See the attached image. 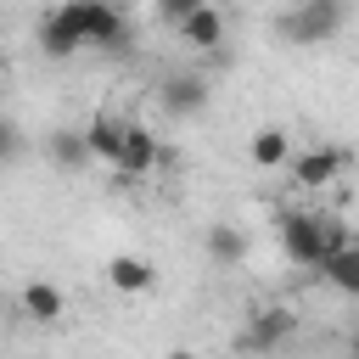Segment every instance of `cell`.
I'll return each mask as SVG.
<instances>
[{"mask_svg": "<svg viewBox=\"0 0 359 359\" xmlns=\"http://www.w3.org/2000/svg\"><path fill=\"white\" fill-rule=\"evenodd\" d=\"M157 163H163L157 135H151L146 123H129V135H123V157H118V174H123V180H146Z\"/></svg>", "mask_w": 359, "mask_h": 359, "instance_id": "5", "label": "cell"}, {"mask_svg": "<svg viewBox=\"0 0 359 359\" xmlns=\"http://www.w3.org/2000/svg\"><path fill=\"white\" fill-rule=\"evenodd\" d=\"M151 280H157V269H151L146 258H135V252H118V258L107 264V286H112V292H123V297L146 292Z\"/></svg>", "mask_w": 359, "mask_h": 359, "instance_id": "9", "label": "cell"}, {"mask_svg": "<svg viewBox=\"0 0 359 359\" xmlns=\"http://www.w3.org/2000/svg\"><path fill=\"white\" fill-rule=\"evenodd\" d=\"M196 6H208V0H157V17H163L168 28H180V22H185Z\"/></svg>", "mask_w": 359, "mask_h": 359, "instance_id": "16", "label": "cell"}, {"mask_svg": "<svg viewBox=\"0 0 359 359\" xmlns=\"http://www.w3.org/2000/svg\"><path fill=\"white\" fill-rule=\"evenodd\" d=\"M39 45H45V56H73V50H84V22H79V11H73V0H62L45 22H39Z\"/></svg>", "mask_w": 359, "mask_h": 359, "instance_id": "3", "label": "cell"}, {"mask_svg": "<svg viewBox=\"0 0 359 359\" xmlns=\"http://www.w3.org/2000/svg\"><path fill=\"white\" fill-rule=\"evenodd\" d=\"M342 168H348V151H337V146H314V151L292 157V180H297L303 191H325Z\"/></svg>", "mask_w": 359, "mask_h": 359, "instance_id": "4", "label": "cell"}, {"mask_svg": "<svg viewBox=\"0 0 359 359\" xmlns=\"http://www.w3.org/2000/svg\"><path fill=\"white\" fill-rule=\"evenodd\" d=\"M163 107H168L174 118H191V112H202V107H208V90H202V79H168V84H163Z\"/></svg>", "mask_w": 359, "mask_h": 359, "instance_id": "14", "label": "cell"}, {"mask_svg": "<svg viewBox=\"0 0 359 359\" xmlns=\"http://www.w3.org/2000/svg\"><path fill=\"white\" fill-rule=\"evenodd\" d=\"M342 28V0H292V11L280 17V39L292 45H325Z\"/></svg>", "mask_w": 359, "mask_h": 359, "instance_id": "2", "label": "cell"}, {"mask_svg": "<svg viewBox=\"0 0 359 359\" xmlns=\"http://www.w3.org/2000/svg\"><path fill=\"white\" fill-rule=\"evenodd\" d=\"M90 157H95V146H90L84 129H56V135H50V163H56L62 174H79Z\"/></svg>", "mask_w": 359, "mask_h": 359, "instance_id": "10", "label": "cell"}, {"mask_svg": "<svg viewBox=\"0 0 359 359\" xmlns=\"http://www.w3.org/2000/svg\"><path fill=\"white\" fill-rule=\"evenodd\" d=\"M247 157L258 163V168H280L286 157H292V140H286V129H275V123H264L252 140H247Z\"/></svg>", "mask_w": 359, "mask_h": 359, "instance_id": "13", "label": "cell"}, {"mask_svg": "<svg viewBox=\"0 0 359 359\" xmlns=\"http://www.w3.org/2000/svg\"><path fill=\"white\" fill-rule=\"evenodd\" d=\"M337 230L325 224V219H314V213H280V252L297 264V269H325V258L337 252Z\"/></svg>", "mask_w": 359, "mask_h": 359, "instance_id": "1", "label": "cell"}, {"mask_svg": "<svg viewBox=\"0 0 359 359\" xmlns=\"http://www.w3.org/2000/svg\"><path fill=\"white\" fill-rule=\"evenodd\" d=\"M208 258L224 264V269H236V264L247 258V236H241L236 224H213V230H208Z\"/></svg>", "mask_w": 359, "mask_h": 359, "instance_id": "15", "label": "cell"}, {"mask_svg": "<svg viewBox=\"0 0 359 359\" xmlns=\"http://www.w3.org/2000/svg\"><path fill=\"white\" fill-rule=\"evenodd\" d=\"M342 297H359V241H337V252L325 258V269H320Z\"/></svg>", "mask_w": 359, "mask_h": 359, "instance_id": "11", "label": "cell"}, {"mask_svg": "<svg viewBox=\"0 0 359 359\" xmlns=\"http://www.w3.org/2000/svg\"><path fill=\"white\" fill-rule=\"evenodd\" d=\"M84 135H90V146H95V157L118 168V157H123V135H129V123H118V118H107V112H101V118H90V129H84Z\"/></svg>", "mask_w": 359, "mask_h": 359, "instance_id": "12", "label": "cell"}, {"mask_svg": "<svg viewBox=\"0 0 359 359\" xmlns=\"http://www.w3.org/2000/svg\"><path fill=\"white\" fill-rule=\"evenodd\" d=\"M17 303H22V314H28L34 325H56V320L67 314V297H62V286H50V280H28Z\"/></svg>", "mask_w": 359, "mask_h": 359, "instance_id": "8", "label": "cell"}, {"mask_svg": "<svg viewBox=\"0 0 359 359\" xmlns=\"http://www.w3.org/2000/svg\"><path fill=\"white\" fill-rule=\"evenodd\" d=\"M292 331H297V314L292 309H252V320L241 331V348H280Z\"/></svg>", "mask_w": 359, "mask_h": 359, "instance_id": "6", "label": "cell"}, {"mask_svg": "<svg viewBox=\"0 0 359 359\" xmlns=\"http://www.w3.org/2000/svg\"><path fill=\"white\" fill-rule=\"evenodd\" d=\"M180 45H191V50H213V45H224V11L208 0V6H196L185 22H180Z\"/></svg>", "mask_w": 359, "mask_h": 359, "instance_id": "7", "label": "cell"}, {"mask_svg": "<svg viewBox=\"0 0 359 359\" xmlns=\"http://www.w3.org/2000/svg\"><path fill=\"white\" fill-rule=\"evenodd\" d=\"M353 348H359V337H353Z\"/></svg>", "mask_w": 359, "mask_h": 359, "instance_id": "17", "label": "cell"}]
</instances>
